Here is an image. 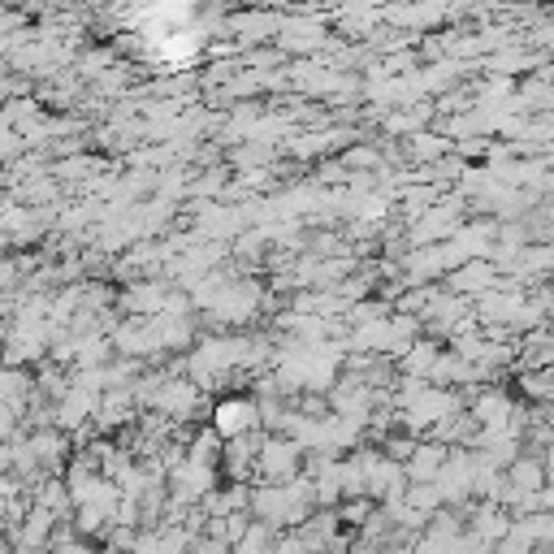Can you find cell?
<instances>
[{"label":"cell","mask_w":554,"mask_h":554,"mask_svg":"<svg viewBox=\"0 0 554 554\" xmlns=\"http://www.w3.org/2000/svg\"><path fill=\"white\" fill-rule=\"evenodd\" d=\"M247 425H252V403H226V407H221V416H217L221 433H239Z\"/></svg>","instance_id":"6da1fadb"},{"label":"cell","mask_w":554,"mask_h":554,"mask_svg":"<svg viewBox=\"0 0 554 554\" xmlns=\"http://www.w3.org/2000/svg\"><path fill=\"white\" fill-rule=\"evenodd\" d=\"M195 554H226V542H221V537H213V542H200V546H195Z\"/></svg>","instance_id":"277c9868"},{"label":"cell","mask_w":554,"mask_h":554,"mask_svg":"<svg viewBox=\"0 0 554 554\" xmlns=\"http://www.w3.org/2000/svg\"><path fill=\"white\" fill-rule=\"evenodd\" d=\"M290 464H295V459H290V446H269V455H265L269 472H290Z\"/></svg>","instance_id":"3957f363"},{"label":"cell","mask_w":554,"mask_h":554,"mask_svg":"<svg viewBox=\"0 0 554 554\" xmlns=\"http://www.w3.org/2000/svg\"><path fill=\"white\" fill-rule=\"evenodd\" d=\"M516 481H524V490H537V468H516Z\"/></svg>","instance_id":"5b68a950"},{"label":"cell","mask_w":554,"mask_h":554,"mask_svg":"<svg viewBox=\"0 0 554 554\" xmlns=\"http://www.w3.org/2000/svg\"><path fill=\"white\" fill-rule=\"evenodd\" d=\"M48 524H52V516H48V507H39V511H31V520L22 524V542L26 546H39L48 537Z\"/></svg>","instance_id":"7a4b0ae2"}]
</instances>
